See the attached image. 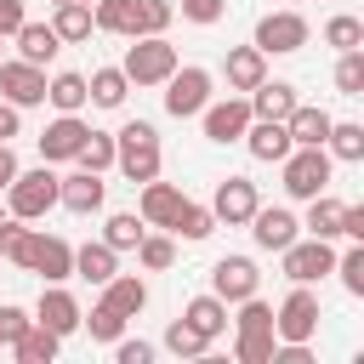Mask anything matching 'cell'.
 I'll list each match as a JSON object with an SVG mask.
<instances>
[{
    "label": "cell",
    "instance_id": "obj_1",
    "mask_svg": "<svg viewBox=\"0 0 364 364\" xmlns=\"http://www.w3.org/2000/svg\"><path fill=\"white\" fill-rule=\"evenodd\" d=\"M114 165L125 171V182H154L159 176V131L148 119H125L114 131Z\"/></svg>",
    "mask_w": 364,
    "mask_h": 364
},
{
    "label": "cell",
    "instance_id": "obj_2",
    "mask_svg": "<svg viewBox=\"0 0 364 364\" xmlns=\"http://www.w3.org/2000/svg\"><path fill=\"white\" fill-rule=\"evenodd\" d=\"M125 80L131 85H165L171 80V68H176V46L165 40V34H131V46H125Z\"/></svg>",
    "mask_w": 364,
    "mask_h": 364
},
{
    "label": "cell",
    "instance_id": "obj_3",
    "mask_svg": "<svg viewBox=\"0 0 364 364\" xmlns=\"http://www.w3.org/2000/svg\"><path fill=\"white\" fill-rule=\"evenodd\" d=\"M210 91H216L210 68H199V63H176L171 80H165V114H171V119H199V108L210 102Z\"/></svg>",
    "mask_w": 364,
    "mask_h": 364
},
{
    "label": "cell",
    "instance_id": "obj_4",
    "mask_svg": "<svg viewBox=\"0 0 364 364\" xmlns=\"http://www.w3.org/2000/svg\"><path fill=\"white\" fill-rule=\"evenodd\" d=\"M6 199H11V216H23V222H40L46 210H57V171L40 159L34 171H17L11 176V188H6Z\"/></svg>",
    "mask_w": 364,
    "mask_h": 364
},
{
    "label": "cell",
    "instance_id": "obj_5",
    "mask_svg": "<svg viewBox=\"0 0 364 364\" xmlns=\"http://www.w3.org/2000/svg\"><path fill=\"white\" fill-rule=\"evenodd\" d=\"M307 40H313V28H307V17H301L296 6L256 17V34H250V46H256L262 57H290V51H301Z\"/></svg>",
    "mask_w": 364,
    "mask_h": 364
},
{
    "label": "cell",
    "instance_id": "obj_6",
    "mask_svg": "<svg viewBox=\"0 0 364 364\" xmlns=\"http://www.w3.org/2000/svg\"><path fill=\"white\" fill-rule=\"evenodd\" d=\"M279 171H284V193H290V199H313V193L330 188L336 159H330L324 148H290V154L279 159Z\"/></svg>",
    "mask_w": 364,
    "mask_h": 364
},
{
    "label": "cell",
    "instance_id": "obj_7",
    "mask_svg": "<svg viewBox=\"0 0 364 364\" xmlns=\"http://www.w3.org/2000/svg\"><path fill=\"white\" fill-rule=\"evenodd\" d=\"M17 267L40 273L46 284H63V279H74V245H68V239H57V233H40V228H28V245H23Z\"/></svg>",
    "mask_w": 364,
    "mask_h": 364
},
{
    "label": "cell",
    "instance_id": "obj_8",
    "mask_svg": "<svg viewBox=\"0 0 364 364\" xmlns=\"http://www.w3.org/2000/svg\"><path fill=\"white\" fill-rule=\"evenodd\" d=\"M279 267H284V279L290 284H318L324 273H336V245L330 239H290L284 250H279Z\"/></svg>",
    "mask_w": 364,
    "mask_h": 364
},
{
    "label": "cell",
    "instance_id": "obj_9",
    "mask_svg": "<svg viewBox=\"0 0 364 364\" xmlns=\"http://www.w3.org/2000/svg\"><path fill=\"white\" fill-rule=\"evenodd\" d=\"M318 296H313V284H296L279 307H273V336L279 341H313L318 336Z\"/></svg>",
    "mask_w": 364,
    "mask_h": 364
},
{
    "label": "cell",
    "instance_id": "obj_10",
    "mask_svg": "<svg viewBox=\"0 0 364 364\" xmlns=\"http://www.w3.org/2000/svg\"><path fill=\"white\" fill-rule=\"evenodd\" d=\"M256 205H262V193H256L250 176H222L216 193H210V216H216V228H245Z\"/></svg>",
    "mask_w": 364,
    "mask_h": 364
},
{
    "label": "cell",
    "instance_id": "obj_11",
    "mask_svg": "<svg viewBox=\"0 0 364 364\" xmlns=\"http://www.w3.org/2000/svg\"><path fill=\"white\" fill-rule=\"evenodd\" d=\"M245 228H250L256 250H273V256H279V250H284L290 239H301V216H296L290 205H256Z\"/></svg>",
    "mask_w": 364,
    "mask_h": 364
},
{
    "label": "cell",
    "instance_id": "obj_12",
    "mask_svg": "<svg viewBox=\"0 0 364 364\" xmlns=\"http://www.w3.org/2000/svg\"><path fill=\"white\" fill-rule=\"evenodd\" d=\"M0 97L11 108H40L46 102V68L40 63H23V57H0Z\"/></svg>",
    "mask_w": 364,
    "mask_h": 364
},
{
    "label": "cell",
    "instance_id": "obj_13",
    "mask_svg": "<svg viewBox=\"0 0 364 364\" xmlns=\"http://www.w3.org/2000/svg\"><path fill=\"white\" fill-rule=\"evenodd\" d=\"M199 125H205V136H210V142H222V148H228V142H239V136H245V125H250V102H245L239 91H233V97H222V102H205V108H199Z\"/></svg>",
    "mask_w": 364,
    "mask_h": 364
},
{
    "label": "cell",
    "instance_id": "obj_14",
    "mask_svg": "<svg viewBox=\"0 0 364 364\" xmlns=\"http://www.w3.org/2000/svg\"><path fill=\"white\" fill-rule=\"evenodd\" d=\"M256 290H262V273H256L250 256H222V262L210 267V296H222L228 307L245 301V296H256Z\"/></svg>",
    "mask_w": 364,
    "mask_h": 364
},
{
    "label": "cell",
    "instance_id": "obj_15",
    "mask_svg": "<svg viewBox=\"0 0 364 364\" xmlns=\"http://www.w3.org/2000/svg\"><path fill=\"white\" fill-rule=\"evenodd\" d=\"M108 199V182L102 171H74V176H57V205L74 210V216H97Z\"/></svg>",
    "mask_w": 364,
    "mask_h": 364
},
{
    "label": "cell",
    "instance_id": "obj_16",
    "mask_svg": "<svg viewBox=\"0 0 364 364\" xmlns=\"http://www.w3.org/2000/svg\"><path fill=\"white\" fill-rule=\"evenodd\" d=\"M85 131H91V125H85L80 114H57V119L40 131V159H46V165L74 159V154H80V142H85Z\"/></svg>",
    "mask_w": 364,
    "mask_h": 364
},
{
    "label": "cell",
    "instance_id": "obj_17",
    "mask_svg": "<svg viewBox=\"0 0 364 364\" xmlns=\"http://www.w3.org/2000/svg\"><path fill=\"white\" fill-rule=\"evenodd\" d=\"M239 142H245V148H250V159H262V165H279V159L296 148V142H290V131H284V119H250Z\"/></svg>",
    "mask_w": 364,
    "mask_h": 364
},
{
    "label": "cell",
    "instance_id": "obj_18",
    "mask_svg": "<svg viewBox=\"0 0 364 364\" xmlns=\"http://www.w3.org/2000/svg\"><path fill=\"white\" fill-rule=\"evenodd\" d=\"M222 80H228V91H250V85H262L267 80V57L256 51V46H228V57H222Z\"/></svg>",
    "mask_w": 364,
    "mask_h": 364
},
{
    "label": "cell",
    "instance_id": "obj_19",
    "mask_svg": "<svg viewBox=\"0 0 364 364\" xmlns=\"http://www.w3.org/2000/svg\"><path fill=\"white\" fill-rule=\"evenodd\" d=\"M245 102H250V119H290V108H296L301 97H296L290 80H262V85L245 91Z\"/></svg>",
    "mask_w": 364,
    "mask_h": 364
},
{
    "label": "cell",
    "instance_id": "obj_20",
    "mask_svg": "<svg viewBox=\"0 0 364 364\" xmlns=\"http://www.w3.org/2000/svg\"><path fill=\"white\" fill-rule=\"evenodd\" d=\"M34 318H40L46 330H57V336H74V330H80V301H74L63 284H46L40 301H34Z\"/></svg>",
    "mask_w": 364,
    "mask_h": 364
},
{
    "label": "cell",
    "instance_id": "obj_21",
    "mask_svg": "<svg viewBox=\"0 0 364 364\" xmlns=\"http://www.w3.org/2000/svg\"><path fill=\"white\" fill-rule=\"evenodd\" d=\"M188 193L176 188V182H142V199H136V216L148 222V228H171V216H176V205H182Z\"/></svg>",
    "mask_w": 364,
    "mask_h": 364
},
{
    "label": "cell",
    "instance_id": "obj_22",
    "mask_svg": "<svg viewBox=\"0 0 364 364\" xmlns=\"http://www.w3.org/2000/svg\"><path fill=\"white\" fill-rule=\"evenodd\" d=\"M330 108H313V102H296L290 108V119H284V131H290V142L296 148H324V136H330Z\"/></svg>",
    "mask_w": 364,
    "mask_h": 364
},
{
    "label": "cell",
    "instance_id": "obj_23",
    "mask_svg": "<svg viewBox=\"0 0 364 364\" xmlns=\"http://www.w3.org/2000/svg\"><path fill=\"white\" fill-rule=\"evenodd\" d=\"M11 40H17V57H23V63H40V68H46V63L63 51L57 28H51V23H28V17H23V28H17Z\"/></svg>",
    "mask_w": 364,
    "mask_h": 364
},
{
    "label": "cell",
    "instance_id": "obj_24",
    "mask_svg": "<svg viewBox=\"0 0 364 364\" xmlns=\"http://www.w3.org/2000/svg\"><path fill=\"white\" fill-rule=\"evenodd\" d=\"M74 273H80L85 284H108V279L119 273V250H114V245H102V239H91V245H80V250H74Z\"/></svg>",
    "mask_w": 364,
    "mask_h": 364
},
{
    "label": "cell",
    "instance_id": "obj_25",
    "mask_svg": "<svg viewBox=\"0 0 364 364\" xmlns=\"http://www.w3.org/2000/svg\"><path fill=\"white\" fill-rule=\"evenodd\" d=\"M341 205H347V199H336L330 188H324V193H313V199H307L301 228H307L313 239H341Z\"/></svg>",
    "mask_w": 364,
    "mask_h": 364
},
{
    "label": "cell",
    "instance_id": "obj_26",
    "mask_svg": "<svg viewBox=\"0 0 364 364\" xmlns=\"http://www.w3.org/2000/svg\"><path fill=\"white\" fill-rule=\"evenodd\" d=\"M182 318H188V324H193L205 341L228 336V301H222V296H210V290H205V296H193V301L182 307Z\"/></svg>",
    "mask_w": 364,
    "mask_h": 364
},
{
    "label": "cell",
    "instance_id": "obj_27",
    "mask_svg": "<svg viewBox=\"0 0 364 364\" xmlns=\"http://www.w3.org/2000/svg\"><path fill=\"white\" fill-rule=\"evenodd\" d=\"M51 28H57V40L63 46H80V40H91V6L85 0H63V6H51Z\"/></svg>",
    "mask_w": 364,
    "mask_h": 364
},
{
    "label": "cell",
    "instance_id": "obj_28",
    "mask_svg": "<svg viewBox=\"0 0 364 364\" xmlns=\"http://www.w3.org/2000/svg\"><path fill=\"white\" fill-rule=\"evenodd\" d=\"M85 97H91L97 108H125V97H131L125 68H91V74H85Z\"/></svg>",
    "mask_w": 364,
    "mask_h": 364
},
{
    "label": "cell",
    "instance_id": "obj_29",
    "mask_svg": "<svg viewBox=\"0 0 364 364\" xmlns=\"http://www.w3.org/2000/svg\"><path fill=\"white\" fill-rule=\"evenodd\" d=\"M57 347H63V336H57V330H46L40 318H34V324H28V330L11 341L17 364H51V358H57Z\"/></svg>",
    "mask_w": 364,
    "mask_h": 364
},
{
    "label": "cell",
    "instance_id": "obj_30",
    "mask_svg": "<svg viewBox=\"0 0 364 364\" xmlns=\"http://www.w3.org/2000/svg\"><path fill=\"white\" fill-rule=\"evenodd\" d=\"M46 102L57 108V114H80L91 97H85V74H74V68H63V74H51L46 80Z\"/></svg>",
    "mask_w": 364,
    "mask_h": 364
},
{
    "label": "cell",
    "instance_id": "obj_31",
    "mask_svg": "<svg viewBox=\"0 0 364 364\" xmlns=\"http://www.w3.org/2000/svg\"><path fill=\"white\" fill-rule=\"evenodd\" d=\"M171 233H176V239H188V245L210 239V233H216V216H210V205H199V199H182V205H176V216H171Z\"/></svg>",
    "mask_w": 364,
    "mask_h": 364
},
{
    "label": "cell",
    "instance_id": "obj_32",
    "mask_svg": "<svg viewBox=\"0 0 364 364\" xmlns=\"http://www.w3.org/2000/svg\"><path fill=\"white\" fill-rule=\"evenodd\" d=\"M102 301H108V307H119L125 318H136V313L148 307V284H142L136 273H114V279L102 284Z\"/></svg>",
    "mask_w": 364,
    "mask_h": 364
},
{
    "label": "cell",
    "instance_id": "obj_33",
    "mask_svg": "<svg viewBox=\"0 0 364 364\" xmlns=\"http://www.w3.org/2000/svg\"><path fill=\"white\" fill-rule=\"evenodd\" d=\"M324 154H330V159H341V165H358V159H364V125L336 119V125H330V136H324Z\"/></svg>",
    "mask_w": 364,
    "mask_h": 364
},
{
    "label": "cell",
    "instance_id": "obj_34",
    "mask_svg": "<svg viewBox=\"0 0 364 364\" xmlns=\"http://www.w3.org/2000/svg\"><path fill=\"white\" fill-rule=\"evenodd\" d=\"M91 23L102 28V34H136V0H97L91 6Z\"/></svg>",
    "mask_w": 364,
    "mask_h": 364
},
{
    "label": "cell",
    "instance_id": "obj_35",
    "mask_svg": "<svg viewBox=\"0 0 364 364\" xmlns=\"http://www.w3.org/2000/svg\"><path fill=\"white\" fill-rule=\"evenodd\" d=\"M142 233H148V222H142L136 210H114V216L102 222V245H114V250H136Z\"/></svg>",
    "mask_w": 364,
    "mask_h": 364
},
{
    "label": "cell",
    "instance_id": "obj_36",
    "mask_svg": "<svg viewBox=\"0 0 364 364\" xmlns=\"http://www.w3.org/2000/svg\"><path fill=\"white\" fill-rule=\"evenodd\" d=\"M74 165L80 171H108L114 165V131H85V142H80V154H74Z\"/></svg>",
    "mask_w": 364,
    "mask_h": 364
},
{
    "label": "cell",
    "instance_id": "obj_37",
    "mask_svg": "<svg viewBox=\"0 0 364 364\" xmlns=\"http://www.w3.org/2000/svg\"><path fill=\"white\" fill-rule=\"evenodd\" d=\"M80 324H85V330H91V341H119V336H125V324H131V318H125V313H119V307H108V301H97V307H91V313H80Z\"/></svg>",
    "mask_w": 364,
    "mask_h": 364
},
{
    "label": "cell",
    "instance_id": "obj_38",
    "mask_svg": "<svg viewBox=\"0 0 364 364\" xmlns=\"http://www.w3.org/2000/svg\"><path fill=\"white\" fill-rule=\"evenodd\" d=\"M136 262H142L148 273H165V267L176 262V239H171V233H142V239H136Z\"/></svg>",
    "mask_w": 364,
    "mask_h": 364
},
{
    "label": "cell",
    "instance_id": "obj_39",
    "mask_svg": "<svg viewBox=\"0 0 364 364\" xmlns=\"http://www.w3.org/2000/svg\"><path fill=\"white\" fill-rule=\"evenodd\" d=\"M205 347H210V341H205L188 318H171V324H165V353H176V358H205Z\"/></svg>",
    "mask_w": 364,
    "mask_h": 364
},
{
    "label": "cell",
    "instance_id": "obj_40",
    "mask_svg": "<svg viewBox=\"0 0 364 364\" xmlns=\"http://www.w3.org/2000/svg\"><path fill=\"white\" fill-rule=\"evenodd\" d=\"M324 46H336V51H358V46H364V23H358L353 11H336V17L324 23Z\"/></svg>",
    "mask_w": 364,
    "mask_h": 364
},
{
    "label": "cell",
    "instance_id": "obj_41",
    "mask_svg": "<svg viewBox=\"0 0 364 364\" xmlns=\"http://www.w3.org/2000/svg\"><path fill=\"white\" fill-rule=\"evenodd\" d=\"M273 341H279L273 330H239L233 336V358L239 364H267L273 358Z\"/></svg>",
    "mask_w": 364,
    "mask_h": 364
},
{
    "label": "cell",
    "instance_id": "obj_42",
    "mask_svg": "<svg viewBox=\"0 0 364 364\" xmlns=\"http://www.w3.org/2000/svg\"><path fill=\"white\" fill-rule=\"evenodd\" d=\"M233 307H239V313L228 318V324H233V336H239V330H273V307L262 301V290H256V296H245V301H233Z\"/></svg>",
    "mask_w": 364,
    "mask_h": 364
},
{
    "label": "cell",
    "instance_id": "obj_43",
    "mask_svg": "<svg viewBox=\"0 0 364 364\" xmlns=\"http://www.w3.org/2000/svg\"><path fill=\"white\" fill-rule=\"evenodd\" d=\"M336 91H341V97H364V46H358V51H341V63H336Z\"/></svg>",
    "mask_w": 364,
    "mask_h": 364
},
{
    "label": "cell",
    "instance_id": "obj_44",
    "mask_svg": "<svg viewBox=\"0 0 364 364\" xmlns=\"http://www.w3.org/2000/svg\"><path fill=\"white\" fill-rule=\"evenodd\" d=\"M336 273H341V290L347 296H364V245H347L336 256Z\"/></svg>",
    "mask_w": 364,
    "mask_h": 364
},
{
    "label": "cell",
    "instance_id": "obj_45",
    "mask_svg": "<svg viewBox=\"0 0 364 364\" xmlns=\"http://www.w3.org/2000/svg\"><path fill=\"white\" fill-rule=\"evenodd\" d=\"M171 17H176L171 0H136V34H165Z\"/></svg>",
    "mask_w": 364,
    "mask_h": 364
},
{
    "label": "cell",
    "instance_id": "obj_46",
    "mask_svg": "<svg viewBox=\"0 0 364 364\" xmlns=\"http://www.w3.org/2000/svg\"><path fill=\"white\" fill-rule=\"evenodd\" d=\"M23 245H28V222H23V216H6V222H0V256H11V262H17V256H23Z\"/></svg>",
    "mask_w": 364,
    "mask_h": 364
},
{
    "label": "cell",
    "instance_id": "obj_47",
    "mask_svg": "<svg viewBox=\"0 0 364 364\" xmlns=\"http://www.w3.org/2000/svg\"><path fill=\"white\" fill-rule=\"evenodd\" d=\"M222 11H228V0H182V17H188V23H199V28L222 23Z\"/></svg>",
    "mask_w": 364,
    "mask_h": 364
},
{
    "label": "cell",
    "instance_id": "obj_48",
    "mask_svg": "<svg viewBox=\"0 0 364 364\" xmlns=\"http://www.w3.org/2000/svg\"><path fill=\"white\" fill-rule=\"evenodd\" d=\"M114 347V364H148L154 358V341H131V336H119V341H108Z\"/></svg>",
    "mask_w": 364,
    "mask_h": 364
},
{
    "label": "cell",
    "instance_id": "obj_49",
    "mask_svg": "<svg viewBox=\"0 0 364 364\" xmlns=\"http://www.w3.org/2000/svg\"><path fill=\"white\" fill-rule=\"evenodd\" d=\"M28 324H34V313H23V307H11V301L0 307V341H6V347H11V341L28 330Z\"/></svg>",
    "mask_w": 364,
    "mask_h": 364
},
{
    "label": "cell",
    "instance_id": "obj_50",
    "mask_svg": "<svg viewBox=\"0 0 364 364\" xmlns=\"http://www.w3.org/2000/svg\"><path fill=\"white\" fill-rule=\"evenodd\" d=\"M341 239L364 245V205H341Z\"/></svg>",
    "mask_w": 364,
    "mask_h": 364
},
{
    "label": "cell",
    "instance_id": "obj_51",
    "mask_svg": "<svg viewBox=\"0 0 364 364\" xmlns=\"http://www.w3.org/2000/svg\"><path fill=\"white\" fill-rule=\"evenodd\" d=\"M23 28V0H0V40H11Z\"/></svg>",
    "mask_w": 364,
    "mask_h": 364
},
{
    "label": "cell",
    "instance_id": "obj_52",
    "mask_svg": "<svg viewBox=\"0 0 364 364\" xmlns=\"http://www.w3.org/2000/svg\"><path fill=\"white\" fill-rule=\"evenodd\" d=\"M17 114H23V108H11V102L0 97V142H11V136L23 131V125H17Z\"/></svg>",
    "mask_w": 364,
    "mask_h": 364
},
{
    "label": "cell",
    "instance_id": "obj_53",
    "mask_svg": "<svg viewBox=\"0 0 364 364\" xmlns=\"http://www.w3.org/2000/svg\"><path fill=\"white\" fill-rule=\"evenodd\" d=\"M23 165H17V154H11V142H0V188H11V176H17Z\"/></svg>",
    "mask_w": 364,
    "mask_h": 364
},
{
    "label": "cell",
    "instance_id": "obj_54",
    "mask_svg": "<svg viewBox=\"0 0 364 364\" xmlns=\"http://www.w3.org/2000/svg\"><path fill=\"white\" fill-rule=\"evenodd\" d=\"M51 6H63V0H51Z\"/></svg>",
    "mask_w": 364,
    "mask_h": 364
},
{
    "label": "cell",
    "instance_id": "obj_55",
    "mask_svg": "<svg viewBox=\"0 0 364 364\" xmlns=\"http://www.w3.org/2000/svg\"><path fill=\"white\" fill-rule=\"evenodd\" d=\"M85 6H97V0H85Z\"/></svg>",
    "mask_w": 364,
    "mask_h": 364
},
{
    "label": "cell",
    "instance_id": "obj_56",
    "mask_svg": "<svg viewBox=\"0 0 364 364\" xmlns=\"http://www.w3.org/2000/svg\"><path fill=\"white\" fill-rule=\"evenodd\" d=\"M0 347H6V341H0Z\"/></svg>",
    "mask_w": 364,
    "mask_h": 364
},
{
    "label": "cell",
    "instance_id": "obj_57",
    "mask_svg": "<svg viewBox=\"0 0 364 364\" xmlns=\"http://www.w3.org/2000/svg\"><path fill=\"white\" fill-rule=\"evenodd\" d=\"M0 46H6V40H0Z\"/></svg>",
    "mask_w": 364,
    "mask_h": 364
}]
</instances>
